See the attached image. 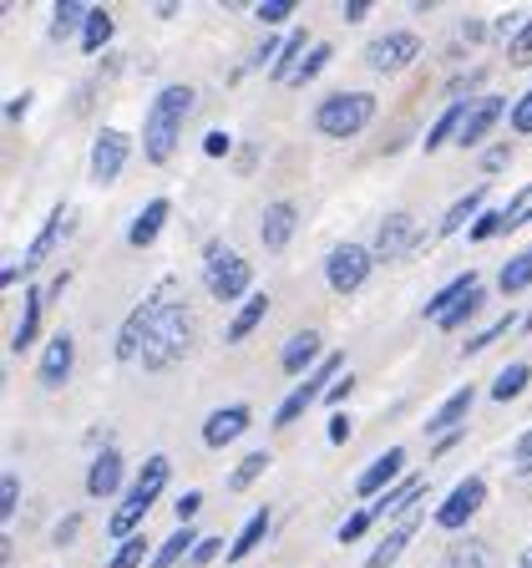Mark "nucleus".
Returning a JSON list of instances; mask_svg holds the SVG:
<instances>
[{
  "label": "nucleus",
  "instance_id": "obj_1",
  "mask_svg": "<svg viewBox=\"0 0 532 568\" xmlns=\"http://www.w3.org/2000/svg\"><path fill=\"white\" fill-rule=\"evenodd\" d=\"M193 106H198V92L183 82L163 87V92L147 102V122H142V153H147V163H167V158L177 153V138L188 128Z\"/></svg>",
  "mask_w": 532,
  "mask_h": 568
},
{
  "label": "nucleus",
  "instance_id": "obj_2",
  "mask_svg": "<svg viewBox=\"0 0 532 568\" xmlns=\"http://www.w3.org/2000/svg\"><path fill=\"white\" fill-rule=\"evenodd\" d=\"M167 477H173V462H167V457H147V462H142V473L132 477L127 497H122L117 508H112V518H106V538H117V544L137 538L142 518H147V513H153V503L163 497Z\"/></svg>",
  "mask_w": 532,
  "mask_h": 568
},
{
  "label": "nucleus",
  "instance_id": "obj_3",
  "mask_svg": "<svg viewBox=\"0 0 532 568\" xmlns=\"http://www.w3.org/2000/svg\"><path fill=\"white\" fill-rule=\"evenodd\" d=\"M193 345V310L188 305H173L167 300L163 310L153 315L147 325V341H142V371H173Z\"/></svg>",
  "mask_w": 532,
  "mask_h": 568
},
{
  "label": "nucleus",
  "instance_id": "obj_4",
  "mask_svg": "<svg viewBox=\"0 0 532 568\" xmlns=\"http://www.w3.org/2000/svg\"><path fill=\"white\" fill-rule=\"evenodd\" d=\"M370 118H376V97L370 92H335L315 106L319 138H335V142L360 138V132L370 128Z\"/></svg>",
  "mask_w": 532,
  "mask_h": 568
},
{
  "label": "nucleus",
  "instance_id": "obj_5",
  "mask_svg": "<svg viewBox=\"0 0 532 568\" xmlns=\"http://www.w3.org/2000/svg\"><path fill=\"white\" fill-rule=\"evenodd\" d=\"M340 376H345V355H340V351H330L315 371H309V381H299V386L279 402V412H274V426H295L299 416L309 412V402H315V396H330V386H335Z\"/></svg>",
  "mask_w": 532,
  "mask_h": 568
},
{
  "label": "nucleus",
  "instance_id": "obj_6",
  "mask_svg": "<svg viewBox=\"0 0 532 568\" xmlns=\"http://www.w3.org/2000/svg\"><path fill=\"white\" fill-rule=\"evenodd\" d=\"M370 270H376V254L366 244H340L325 260V284H330L335 295H355V290H366Z\"/></svg>",
  "mask_w": 532,
  "mask_h": 568
},
{
  "label": "nucleus",
  "instance_id": "obj_7",
  "mask_svg": "<svg viewBox=\"0 0 532 568\" xmlns=\"http://www.w3.org/2000/svg\"><path fill=\"white\" fill-rule=\"evenodd\" d=\"M482 503H487V483H482V477H461V483L447 493V503L431 513V523H437V528H447V532H461V528H472V518L482 513Z\"/></svg>",
  "mask_w": 532,
  "mask_h": 568
},
{
  "label": "nucleus",
  "instance_id": "obj_8",
  "mask_svg": "<svg viewBox=\"0 0 532 568\" xmlns=\"http://www.w3.org/2000/svg\"><path fill=\"white\" fill-rule=\"evenodd\" d=\"M203 284H208L213 300H224V305H244V300H248V284H254V264H248L244 254H224L218 264H208Z\"/></svg>",
  "mask_w": 532,
  "mask_h": 568
},
{
  "label": "nucleus",
  "instance_id": "obj_9",
  "mask_svg": "<svg viewBox=\"0 0 532 568\" xmlns=\"http://www.w3.org/2000/svg\"><path fill=\"white\" fill-rule=\"evenodd\" d=\"M163 305H167L163 290H153V295L142 300V305H132V315L122 320L117 341H112V355H117V361H142V341H147V325H153V315H157Z\"/></svg>",
  "mask_w": 532,
  "mask_h": 568
},
{
  "label": "nucleus",
  "instance_id": "obj_10",
  "mask_svg": "<svg viewBox=\"0 0 532 568\" xmlns=\"http://www.w3.org/2000/svg\"><path fill=\"white\" fill-rule=\"evenodd\" d=\"M71 224H76L71 203H57V209H51V219L41 224V234H35V239H31V248H25V264H16V270H21V280H25V274H35L41 264L51 260V254H57V244L71 234Z\"/></svg>",
  "mask_w": 532,
  "mask_h": 568
},
{
  "label": "nucleus",
  "instance_id": "obj_11",
  "mask_svg": "<svg viewBox=\"0 0 532 568\" xmlns=\"http://www.w3.org/2000/svg\"><path fill=\"white\" fill-rule=\"evenodd\" d=\"M416 57H421V36H416V31H386V36H376V41H370V51H366L370 67L390 71V77H396V71H406Z\"/></svg>",
  "mask_w": 532,
  "mask_h": 568
},
{
  "label": "nucleus",
  "instance_id": "obj_12",
  "mask_svg": "<svg viewBox=\"0 0 532 568\" xmlns=\"http://www.w3.org/2000/svg\"><path fill=\"white\" fill-rule=\"evenodd\" d=\"M248 426H254V412H248L244 402L218 406V412H208V422H203V447H213V452L234 447V442L244 437Z\"/></svg>",
  "mask_w": 532,
  "mask_h": 568
},
{
  "label": "nucleus",
  "instance_id": "obj_13",
  "mask_svg": "<svg viewBox=\"0 0 532 568\" xmlns=\"http://www.w3.org/2000/svg\"><path fill=\"white\" fill-rule=\"evenodd\" d=\"M416 248V219L406 209H396L390 219H380V229H376V244H370V254L376 260H401V254H411Z\"/></svg>",
  "mask_w": 532,
  "mask_h": 568
},
{
  "label": "nucleus",
  "instance_id": "obj_14",
  "mask_svg": "<svg viewBox=\"0 0 532 568\" xmlns=\"http://www.w3.org/2000/svg\"><path fill=\"white\" fill-rule=\"evenodd\" d=\"M127 132H117V128H102L96 132V142H92V178L96 183H117L122 178V168H127Z\"/></svg>",
  "mask_w": 532,
  "mask_h": 568
},
{
  "label": "nucleus",
  "instance_id": "obj_15",
  "mask_svg": "<svg viewBox=\"0 0 532 568\" xmlns=\"http://www.w3.org/2000/svg\"><path fill=\"white\" fill-rule=\"evenodd\" d=\"M71 366H76V335L61 325V331L47 341V351H41V371H35V376H41V386L57 390L61 381L71 376Z\"/></svg>",
  "mask_w": 532,
  "mask_h": 568
},
{
  "label": "nucleus",
  "instance_id": "obj_16",
  "mask_svg": "<svg viewBox=\"0 0 532 568\" xmlns=\"http://www.w3.org/2000/svg\"><path fill=\"white\" fill-rule=\"evenodd\" d=\"M401 473H406V452L401 447H390V452H380L376 462H370L366 473L355 477V497H386V487H396L401 483Z\"/></svg>",
  "mask_w": 532,
  "mask_h": 568
},
{
  "label": "nucleus",
  "instance_id": "obj_17",
  "mask_svg": "<svg viewBox=\"0 0 532 568\" xmlns=\"http://www.w3.org/2000/svg\"><path fill=\"white\" fill-rule=\"evenodd\" d=\"M502 112H508V102H502V97H477L472 106H467V122H461V148H482L487 142V132L497 128V118H502Z\"/></svg>",
  "mask_w": 532,
  "mask_h": 568
},
{
  "label": "nucleus",
  "instance_id": "obj_18",
  "mask_svg": "<svg viewBox=\"0 0 532 568\" xmlns=\"http://www.w3.org/2000/svg\"><path fill=\"white\" fill-rule=\"evenodd\" d=\"M295 229H299V209L289 199H279V203H269L264 209V224H259V239H264V248L269 254H279V248H289V239H295Z\"/></svg>",
  "mask_w": 532,
  "mask_h": 568
},
{
  "label": "nucleus",
  "instance_id": "obj_19",
  "mask_svg": "<svg viewBox=\"0 0 532 568\" xmlns=\"http://www.w3.org/2000/svg\"><path fill=\"white\" fill-rule=\"evenodd\" d=\"M477 290H482V274H477V270L457 274V280H451L447 290H437V295L426 300V310H421V315H426V320H437V325H441V320H447L457 305H467V300H472Z\"/></svg>",
  "mask_w": 532,
  "mask_h": 568
},
{
  "label": "nucleus",
  "instance_id": "obj_20",
  "mask_svg": "<svg viewBox=\"0 0 532 568\" xmlns=\"http://www.w3.org/2000/svg\"><path fill=\"white\" fill-rule=\"evenodd\" d=\"M421 532V518H396L390 523V532L380 538L376 548H370V558H366V568H396V558L411 548V538Z\"/></svg>",
  "mask_w": 532,
  "mask_h": 568
},
{
  "label": "nucleus",
  "instance_id": "obj_21",
  "mask_svg": "<svg viewBox=\"0 0 532 568\" xmlns=\"http://www.w3.org/2000/svg\"><path fill=\"white\" fill-rule=\"evenodd\" d=\"M122 477H127V462H122V452H96L92 467H86V497H112L122 487Z\"/></svg>",
  "mask_w": 532,
  "mask_h": 568
},
{
  "label": "nucleus",
  "instance_id": "obj_22",
  "mask_svg": "<svg viewBox=\"0 0 532 568\" xmlns=\"http://www.w3.org/2000/svg\"><path fill=\"white\" fill-rule=\"evenodd\" d=\"M472 402H477V386H457L447 402L437 406V412L426 416V437H447V432H457L461 416L472 412Z\"/></svg>",
  "mask_w": 532,
  "mask_h": 568
},
{
  "label": "nucleus",
  "instance_id": "obj_23",
  "mask_svg": "<svg viewBox=\"0 0 532 568\" xmlns=\"http://www.w3.org/2000/svg\"><path fill=\"white\" fill-rule=\"evenodd\" d=\"M325 341H319V331H299L295 341L284 345V355H279V371L284 376H305V371H315L319 361H325Z\"/></svg>",
  "mask_w": 532,
  "mask_h": 568
},
{
  "label": "nucleus",
  "instance_id": "obj_24",
  "mask_svg": "<svg viewBox=\"0 0 532 568\" xmlns=\"http://www.w3.org/2000/svg\"><path fill=\"white\" fill-rule=\"evenodd\" d=\"M421 493H426V477H421V473H406L386 497H376V503H370V513H376V523H380V518H396V513L416 508V497H421Z\"/></svg>",
  "mask_w": 532,
  "mask_h": 568
},
{
  "label": "nucleus",
  "instance_id": "obj_25",
  "mask_svg": "<svg viewBox=\"0 0 532 568\" xmlns=\"http://www.w3.org/2000/svg\"><path fill=\"white\" fill-rule=\"evenodd\" d=\"M264 315H269V295H264V290H254V295H248L244 305H238V315L228 320L224 341H228V345H244L248 335H254V331H259V325H264Z\"/></svg>",
  "mask_w": 532,
  "mask_h": 568
},
{
  "label": "nucleus",
  "instance_id": "obj_26",
  "mask_svg": "<svg viewBox=\"0 0 532 568\" xmlns=\"http://www.w3.org/2000/svg\"><path fill=\"white\" fill-rule=\"evenodd\" d=\"M167 213H173V203L167 199H153L147 209L137 213L127 224V244L132 248H147V244H157V234H163V224H167Z\"/></svg>",
  "mask_w": 532,
  "mask_h": 568
},
{
  "label": "nucleus",
  "instance_id": "obj_27",
  "mask_svg": "<svg viewBox=\"0 0 532 568\" xmlns=\"http://www.w3.org/2000/svg\"><path fill=\"white\" fill-rule=\"evenodd\" d=\"M41 310H47V290H25V310H21L16 335H11V351L16 355H25L35 345V335H41Z\"/></svg>",
  "mask_w": 532,
  "mask_h": 568
},
{
  "label": "nucleus",
  "instance_id": "obj_28",
  "mask_svg": "<svg viewBox=\"0 0 532 568\" xmlns=\"http://www.w3.org/2000/svg\"><path fill=\"white\" fill-rule=\"evenodd\" d=\"M467 106H472V102H461V97H457V102H451L447 112H441V118L431 122V128H426V138H421V148H426V153H437V148H447V142H457V138H461V122H467Z\"/></svg>",
  "mask_w": 532,
  "mask_h": 568
},
{
  "label": "nucleus",
  "instance_id": "obj_29",
  "mask_svg": "<svg viewBox=\"0 0 532 568\" xmlns=\"http://www.w3.org/2000/svg\"><path fill=\"white\" fill-rule=\"evenodd\" d=\"M305 57H309V31H305V26H295V31L284 36V51H279V61L269 67V77H274V82H289Z\"/></svg>",
  "mask_w": 532,
  "mask_h": 568
},
{
  "label": "nucleus",
  "instance_id": "obj_30",
  "mask_svg": "<svg viewBox=\"0 0 532 568\" xmlns=\"http://www.w3.org/2000/svg\"><path fill=\"white\" fill-rule=\"evenodd\" d=\"M264 532H269V508H254L248 513V523L238 528V538L228 544V564H244V558L264 544Z\"/></svg>",
  "mask_w": 532,
  "mask_h": 568
},
{
  "label": "nucleus",
  "instance_id": "obj_31",
  "mask_svg": "<svg viewBox=\"0 0 532 568\" xmlns=\"http://www.w3.org/2000/svg\"><path fill=\"white\" fill-rule=\"evenodd\" d=\"M482 203H487V189H472V193H461L457 203H451L447 213H441V234H457V229H467V224H477L482 219Z\"/></svg>",
  "mask_w": 532,
  "mask_h": 568
},
{
  "label": "nucleus",
  "instance_id": "obj_32",
  "mask_svg": "<svg viewBox=\"0 0 532 568\" xmlns=\"http://www.w3.org/2000/svg\"><path fill=\"white\" fill-rule=\"evenodd\" d=\"M441 568H492V544L487 538H457L441 558Z\"/></svg>",
  "mask_w": 532,
  "mask_h": 568
},
{
  "label": "nucleus",
  "instance_id": "obj_33",
  "mask_svg": "<svg viewBox=\"0 0 532 568\" xmlns=\"http://www.w3.org/2000/svg\"><path fill=\"white\" fill-rule=\"evenodd\" d=\"M112 36H117L112 11H106V6H92V16H86V26H82V51H86V57H102Z\"/></svg>",
  "mask_w": 532,
  "mask_h": 568
},
{
  "label": "nucleus",
  "instance_id": "obj_34",
  "mask_svg": "<svg viewBox=\"0 0 532 568\" xmlns=\"http://www.w3.org/2000/svg\"><path fill=\"white\" fill-rule=\"evenodd\" d=\"M86 16H92V6H86V0H57V11H51V41L76 36L86 26Z\"/></svg>",
  "mask_w": 532,
  "mask_h": 568
},
{
  "label": "nucleus",
  "instance_id": "obj_35",
  "mask_svg": "<svg viewBox=\"0 0 532 568\" xmlns=\"http://www.w3.org/2000/svg\"><path fill=\"white\" fill-rule=\"evenodd\" d=\"M198 544H203V538H198V532H193V523H188V528H177L173 538H167V544L157 548V554H153V564H147V568H177V564H183V558H193V548H198Z\"/></svg>",
  "mask_w": 532,
  "mask_h": 568
},
{
  "label": "nucleus",
  "instance_id": "obj_36",
  "mask_svg": "<svg viewBox=\"0 0 532 568\" xmlns=\"http://www.w3.org/2000/svg\"><path fill=\"white\" fill-rule=\"evenodd\" d=\"M528 381H532L528 361H512V366H502V376L492 381V402H518L522 390H528Z\"/></svg>",
  "mask_w": 532,
  "mask_h": 568
},
{
  "label": "nucleus",
  "instance_id": "obj_37",
  "mask_svg": "<svg viewBox=\"0 0 532 568\" xmlns=\"http://www.w3.org/2000/svg\"><path fill=\"white\" fill-rule=\"evenodd\" d=\"M497 284H502V295H518V290H528V284H532V244L522 248V254H512L508 264H502Z\"/></svg>",
  "mask_w": 532,
  "mask_h": 568
},
{
  "label": "nucleus",
  "instance_id": "obj_38",
  "mask_svg": "<svg viewBox=\"0 0 532 568\" xmlns=\"http://www.w3.org/2000/svg\"><path fill=\"white\" fill-rule=\"evenodd\" d=\"M264 473H269V452H248L234 473H228V493H248V487L259 483Z\"/></svg>",
  "mask_w": 532,
  "mask_h": 568
},
{
  "label": "nucleus",
  "instance_id": "obj_39",
  "mask_svg": "<svg viewBox=\"0 0 532 568\" xmlns=\"http://www.w3.org/2000/svg\"><path fill=\"white\" fill-rule=\"evenodd\" d=\"M157 548H147V538H127V544H117V554L106 558V568H142V564H153Z\"/></svg>",
  "mask_w": 532,
  "mask_h": 568
},
{
  "label": "nucleus",
  "instance_id": "obj_40",
  "mask_svg": "<svg viewBox=\"0 0 532 568\" xmlns=\"http://www.w3.org/2000/svg\"><path fill=\"white\" fill-rule=\"evenodd\" d=\"M508 331H522V320H518V315H502V320H492V325H487L482 335H472V341L461 345V351H467V355H477V351H487V345H492V341H502V335H508Z\"/></svg>",
  "mask_w": 532,
  "mask_h": 568
},
{
  "label": "nucleus",
  "instance_id": "obj_41",
  "mask_svg": "<svg viewBox=\"0 0 532 568\" xmlns=\"http://www.w3.org/2000/svg\"><path fill=\"white\" fill-rule=\"evenodd\" d=\"M330 57H335L330 47H309V57L299 61V71H295V77H289V82H295V87H309V82H315V77H319V71L330 67Z\"/></svg>",
  "mask_w": 532,
  "mask_h": 568
},
{
  "label": "nucleus",
  "instance_id": "obj_42",
  "mask_svg": "<svg viewBox=\"0 0 532 568\" xmlns=\"http://www.w3.org/2000/svg\"><path fill=\"white\" fill-rule=\"evenodd\" d=\"M370 523H376V513H370V508H360V513H350V518H345L340 528H335V538H340V544L350 548V544H360V538H366V528H370Z\"/></svg>",
  "mask_w": 532,
  "mask_h": 568
},
{
  "label": "nucleus",
  "instance_id": "obj_43",
  "mask_svg": "<svg viewBox=\"0 0 532 568\" xmlns=\"http://www.w3.org/2000/svg\"><path fill=\"white\" fill-rule=\"evenodd\" d=\"M16 508H21V477L6 473V477H0V518L11 523V518H16Z\"/></svg>",
  "mask_w": 532,
  "mask_h": 568
},
{
  "label": "nucleus",
  "instance_id": "obj_44",
  "mask_svg": "<svg viewBox=\"0 0 532 568\" xmlns=\"http://www.w3.org/2000/svg\"><path fill=\"white\" fill-rule=\"evenodd\" d=\"M497 229H508V213H502V209H487L482 219H477V224L467 229V234H472V244H487V239H492Z\"/></svg>",
  "mask_w": 532,
  "mask_h": 568
},
{
  "label": "nucleus",
  "instance_id": "obj_45",
  "mask_svg": "<svg viewBox=\"0 0 532 568\" xmlns=\"http://www.w3.org/2000/svg\"><path fill=\"white\" fill-rule=\"evenodd\" d=\"M508 61H512V67H532V16H528V26H522V31L512 36Z\"/></svg>",
  "mask_w": 532,
  "mask_h": 568
},
{
  "label": "nucleus",
  "instance_id": "obj_46",
  "mask_svg": "<svg viewBox=\"0 0 532 568\" xmlns=\"http://www.w3.org/2000/svg\"><path fill=\"white\" fill-rule=\"evenodd\" d=\"M254 16H259L264 26H279V21H289V16H295V0H259V6H254Z\"/></svg>",
  "mask_w": 532,
  "mask_h": 568
},
{
  "label": "nucleus",
  "instance_id": "obj_47",
  "mask_svg": "<svg viewBox=\"0 0 532 568\" xmlns=\"http://www.w3.org/2000/svg\"><path fill=\"white\" fill-rule=\"evenodd\" d=\"M512 132H518V138H532V87L512 102Z\"/></svg>",
  "mask_w": 532,
  "mask_h": 568
},
{
  "label": "nucleus",
  "instance_id": "obj_48",
  "mask_svg": "<svg viewBox=\"0 0 532 568\" xmlns=\"http://www.w3.org/2000/svg\"><path fill=\"white\" fill-rule=\"evenodd\" d=\"M477 310H482V290H477V295L467 300V305H457V310H451V315L441 320V331H461V325H467V320H472Z\"/></svg>",
  "mask_w": 532,
  "mask_h": 568
},
{
  "label": "nucleus",
  "instance_id": "obj_49",
  "mask_svg": "<svg viewBox=\"0 0 532 568\" xmlns=\"http://www.w3.org/2000/svg\"><path fill=\"white\" fill-rule=\"evenodd\" d=\"M76 528H82V513H66V518H61L57 528H51V544H57V548H66L71 538H76Z\"/></svg>",
  "mask_w": 532,
  "mask_h": 568
},
{
  "label": "nucleus",
  "instance_id": "obj_50",
  "mask_svg": "<svg viewBox=\"0 0 532 568\" xmlns=\"http://www.w3.org/2000/svg\"><path fill=\"white\" fill-rule=\"evenodd\" d=\"M224 554V538H203L198 548H193V558H188V568H203V564H213V558Z\"/></svg>",
  "mask_w": 532,
  "mask_h": 568
},
{
  "label": "nucleus",
  "instance_id": "obj_51",
  "mask_svg": "<svg viewBox=\"0 0 532 568\" xmlns=\"http://www.w3.org/2000/svg\"><path fill=\"white\" fill-rule=\"evenodd\" d=\"M512 462H518V473H528V477H532V426L518 437V447H512Z\"/></svg>",
  "mask_w": 532,
  "mask_h": 568
},
{
  "label": "nucleus",
  "instance_id": "obj_52",
  "mask_svg": "<svg viewBox=\"0 0 532 568\" xmlns=\"http://www.w3.org/2000/svg\"><path fill=\"white\" fill-rule=\"evenodd\" d=\"M508 158H512L508 142H497V148H487V153H482V173H502V163H508Z\"/></svg>",
  "mask_w": 532,
  "mask_h": 568
},
{
  "label": "nucleus",
  "instance_id": "obj_53",
  "mask_svg": "<svg viewBox=\"0 0 532 568\" xmlns=\"http://www.w3.org/2000/svg\"><path fill=\"white\" fill-rule=\"evenodd\" d=\"M203 153H208V158L234 153V138H228V132H208V138H203Z\"/></svg>",
  "mask_w": 532,
  "mask_h": 568
},
{
  "label": "nucleus",
  "instance_id": "obj_54",
  "mask_svg": "<svg viewBox=\"0 0 532 568\" xmlns=\"http://www.w3.org/2000/svg\"><path fill=\"white\" fill-rule=\"evenodd\" d=\"M198 508H203V493H183V497H177V518H183V528L198 518Z\"/></svg>",
  "mask_w": 532,
  "mask_h": 568
},
{
  "label": "nucleus",
  "instance_id": "obj_55",
  "mask_svg": "<svg viewBox=\"0 0 532 568\" xmlns=\"http://www.w3.org/2000/svg\"><path fill=\"white\" fill-rule=\"evenodd\" d=\"M340 16H345V26H360V21L370 16V0H345Z\"/></svg>",
  "mask_w": 532,
  "mask_h": 568
},
{
  "label": "nucleus",
  "instance_id": "obj_56",
  "mask_svg": "<svg viewBox=\"0 0 532 568\" xmlns=\"http://www.w3.org/2000/svg\"><path fill=\"white\" fill-rule=\"evenodd\" d=\"M31 102H35V97H31V92L11 97V102H6V122H21V118H25V112H31Z\"/></svg>",
  "mask_w": 532,
  "mask_h": 568
},
{
  "label": "nucleus",
  "instance_id": "obj_57",
  "mask_svg": "<svg viewBox=\"0 0 532 568\" xmlns=\"http://www.w3.org/2000/svg\"><path fill=\"white\" fill-rule=\"evenodd\" d=\"M330 442H335V447H345V442H350V416H345V412L330 416Z\"/></svg>",
  "mask_w": 532,
  "mask_h": 568
},
{
  "label": "nucleus",
  "instance_id": "obj_58",
  "mask_svg": "<svg viewBox=\"0 0 532 568\" xmlns=\"http://www.w3.org/2000/svg\"><path fill=\"white\" fill-rule=\"evenodd\" d=\"M350 390H355V376H350V371H345V376H340V381H335V386H330V402H345Z\"/></svg>",
  "mask_w": 532,
  "mask_h": 568
},
{
  "label": "nucleus",
  "instance_id": "obj_59",
  "mask_svg": "<svg viewBox=\"0 0 532 568\" xmlns=\"http://www.w3.org/2000/svg\"><path fill=\"white\" fill-rule=\"evenodd\" d=\"M457 442H461V432H447V437H437V447H431V452H437V457H441V452H451V447H457Z\"/></svg>",
  "mask_w": 532,
  "mask_h": 568
},
{
  "label": "nucleus",
  "instance_id": "obj_60",
  "mask_svg": "<svg viewBox=\"0 0 532 568\" xmlns=\"http://www.w3.org/2000/svg\"><path fill=\"white\" fill-rule=\"evenodd\" d=\"M518 335H532V310H528V315H522V331Z\"/></svg>",
  "mask_w": 532,
  "mask_h": 568
},
{
  "label": "nucleus",
  "instance_id": "obj_61",
  "mask_svg": "<svg viewBox=\"0 0 532 568\" xmlns=\"http://www.w3.org/2000/svg\"><path fill=\"white\" fill-rule=\"evenodd\" d=\"M518 568H532V548H528V554H522V558H518Z\"/></svg>",
  "mask_w": 532,
  "mask_h": 568
}]
</instances>
